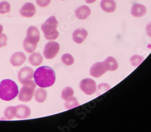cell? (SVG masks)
<instances>
[{"mask_svg":"<svg viewBox=\"0 0 151 132\" xmlns=\"http://www.w3.org/2000/svg\"><path fill=\"white\" fill-rule=\"evenodd\" d=\"M29 61L32 65L34 66H38L42 63L43 58L40 53L34 52L29 56Z\"/></svg>","mask_w":151,"mask_h":132,"instance_id":"ac0fdd59","label":"cell"},{"mask_svg":"<svg viewBox=\"0 0 151 132\" xmlns=\"http://www.w3.org/2000/svg\"><path fill=\"white\" fill-rule=\"evenodd\" d=\"M80 88L86 95H91L96 91L97 86L96 82L92 79L85 78L81 81Z\"/></svg>","mask_w":151,"mask_h":132,"instance_id":"52a82bcc","label":"cell"},{"mask_svg":"<svg viewBox=\"0 0 151 132\" xmlns=\"http://www.w3.org/2000/svg\"><path fill=\"white\" fill-rule=\"evenodd\" d=\"M17 114L15 117L18 119H26L31 114L30 109L26 105H19L16 106Z\"/></svg>","mask_w":151,"mask_h":132,"instance_id":"5bb4252c","label":"cell"},{"mask_svg":"<svg viewBox=\"0 0 151 132\" xmlns=\"http://www.w3.org/2000/svg\"><path fill=\"white\" fill-rule=\"evenodd\" d=\"M26 60V57L21 51L15 52L10 58V63L15 67H18L23 64Z\"/></svg>","mask_w":151,"mask_h":132,"instance_id":"7c38bea8","label":"cell"},{"mask_svg":"<svg viewBox=\"0 0 151 132\" xmlns=\"http://www.w3.org/2000/svg\"><path fill=\"white\" fill-rule=\"evenodd\" d=\"M7 36L4 33H1L0 35V48L5 47L7 46Z\"/></svg>","mask_w":151,"mask_h":132,"instance_id":"4316f807","label":"cell"},{"mask_svg":"<svg viewBox=\"0 0 151 132\" xmlns=\"http://www.w3.org/2000/svg\"><path fill=\"white\" fill-rule=\"evenodd\" d=\"M10 11V4L9 2L4 1L0 3V14H4Z\"/></svg>","mask_w":151,"mask_h":132,"instance_id":"d4e9b609","label":"cell"},{"mask_svg":"<svg viewBox=\"0 0 151 132\" xmlns=\"http://www.w3.org/2000/svg\"><path fill=\"white\" fill-rule=\"evenodd\" d=\"M35 98L37 102L40 103L44 102L45 99H47V91L44 89V88H39L36 90L35 94H34Z\"/></svg>","mask_w":151,"mask_h":132,"instance_id":"d6986e66","label":"cell"},{"mask_svg":"<svg viewBox=\"0 0 151 132\" xmlns=\"http://www.w3.org/2000/svg\"><path fill=\"white\" fill-rule=\"evenodd\" d=\"M61 60L63 63L67 65H71L74 62V58L70 54H65L63 55L61 57Z\"/></svg>","mask_w":151,"mask_h":132,"instance_id":"603a6c76","label":"cell"},{"mask_svg":"<svg viewBox=\"0 0 151 132\" xmlns=\"http://www.w3.org/2000/svg\"><path fill=\"white\" fill-rule=\"evenodd\" d=\"M58 22L55 16L49 17L41 25V30L47 40L53 41L56 39L59 35L57 30Z\"/></svg>","mask_w":151,"mask_h":132,"instance_id":"277c9868","label":"cell"},{"mask_svg":"<svg viewBox=\"0 0 151 132\" xmlns=\"http://www.w3.org/2000/svg\"><path fill=\"white\" fill-rule=\"evenodd\" d=\"M33 70L30 67H24L22 68L18 73V78L21 84H24L32 80L33 77Z\"/></svg>","mask_w":151,"mask_h":132,"instance_id":"9c48e42d","label":"cell"},{"mask_svg":"<svg viewBox=\"0 0 151 132\" xmlns=\"http://www.w3.org/2000/svg\"><path fill=\"white\" fill-rule=\"evenodd\" d=\"M19 94L17 84L11 80H4L0 83V98L10 101L15 98Z\"/></svg>","mask_w":151,"mask_h":132,"instance_id":"7a4b0ae2","label":"cell"},{"mask_svg":"<svg viewBox=\"0 0 151 132\" xmlns=\"http://www.w3.org/2000/svg\"><path fill=\"white\" fill-rule=\"evenodd\" d=\"M108 69L104 62L94 63L90 69V75L94 78H99L104 75Z\"/></svg>","mask_w":151,"mask_h":132,"instance_id":"ba28073f","label":"cell"},{"mask_svg":"<svg viewBox=\"0 0 151 132\" xmlns=\"http://www.w3.org/2000/svg\"><path fill=\"white\" fill-rule=\"evenodd\" d=\"M19 12L21 15L23 17L31 18L35 15L36 10L33 4L31 3H26L22 6Z\"/></svg>","mask_w":151,"mask_h":132,"instance_id":"30bf717a","label":"cell"},{"mask_svg":"<svg viewBox=\"0 0 151 132\" xmlns=\"http://www.w3.org/2000/svg\"><path fill=\"white\" fill-rule=\"evenodd\" d=\"M96 1V0H85L86 3H88V4H91V3H94Z\"/></svg>","mask_w":151,"mask_h":132,"instance_id":"f546056e","label":"cell"},{"mask_svg":"<svg viewBox=\"0 0 151 132\" xmlns=\"http://www.w3.org/2000/svg\"><path fill=\"white\" fill-rule=\"evenodd\" d=\"M35 82L41 88L52 86L56 81V73L54 70L48 66H41L37 68L33 75Z\"/></svg>","mask_w":151,"mask_h":132,"instance_id":"6da1fadb","label":"cell"},{"mask_svg":"<svg viewBox=\"0 0 151 132\" xmlns=\"http://www.w3.org/2000/svg\"><path fill=\"white\" fill-rule=\"evenodd\" d=\"M108 71H114L118 69L119 64L117 60L112 57H108L104 61Z\"/></svg>","mask_w":151,"mask_h":132,"instance_id":"e0dca14e","label":"cell"},{"mask_svg":"<svg viewBox=\"0 0 151 132\" xmlns=\"http://www.w3.org/2000/svg\"><path fill=\"white\" fill-rule=\"evenodd\" d=\"M144 60V58L142 56L140 55H134L130 59L131 64L134 66V67H138Z\"/></svg>","mask_w":151,"mask_h":132,"instance_id":"cb8c5ba5","label":"cell"},{"mask_svg":"<svg viewBox=\"0 0 151 132\" xmlns=\"http://www.w3.org/2000/svg\"><path fill=\"white\" fill-rule=\"evenodd\" d=\"M131 15L137 18L145 16L147 13V9L145 6L141 4H135L132 6L131 10Z\"/></svg>","mask_w":151,"mask_h":132,"instance_id":"4fadbf2b","label":"cell"},{"mask_svg":"<svg viewBox=\"0 0 151 132\" xmlns=\"http://www.w3.org/2000/svg\"><path fill=\"white\" fill-rule=\"evenodd\" d=\"M62 1H65V0H62Z\"/></svg>","mask_w":151,"mask_h":132,"instance_id":"1f68e13d","label":"cell"},{"mask_svg":"<svg viewBox=\"0 0 151 132\" xmlns=\"http://www.w3.org/2000/svg\"><path fill=\"white\" fill-rule=\"evenodd\" d=\"M65 101H66L65 102V107L67 109H71L74 107H76L79 105V103L78 99L75 97L71 96Z\"/></svg>","mask_w":151,"mask_h":132,"instance_id":"ffe728a7","label":"cell"},{"mask_svg":"<svg viewBox=\"0 0 151 132\" xmlns=\"http://www.w3.org/2000/svg\"><path fill=\"white\" fill-rule=\"evenodd\" d=\"M60 49L59 44L55 41H50L46 44L45 46L43 54L44 57L47 59H53L57 54Z\"/></svg>","mask_w":151,"mask_h":132,"instance_id":"8992f818","label":"cell"},{"mask_svg":"<svg viewBox=\"0 0 151 132\" xmlns=\"http://www.w3.org/2000/svg\"><path fill=\"white\" fill-rule=\"evenodd\" d=\"M74 95V90L70 87H66L63 89L62 91L61 97L63 99L66 100L71 96H73Z\"/></svg>","mask_w":151,"mask_h":132,"instance_id":"7402d4cb","label":"cell"},{"mask_svg":"<svg viewBox=\"0 0 151 132\" xmlns=\"http://www.w3.org/2000/svg\"><path fill=\"white\" fill-rule=\"evenodd\" d=\"M36 87V84L32 80H29L23 84L19 94L18 99L22 102H29L32 99L34 95V91Z\"/></svg>","mask_w":151,"mask_h":132,"instance_id":"5b68a950","label":"cell"},{"mask_svg":"<svg viewBox=\"0 0 151 132\" xmlns=\"http://www.w3.org/2000/svg\"><path fill=\"white\" fill-rule=\"evenodd\" d=\"M36 1L39 6L41 7H45L50 4L51 0H36Z\"/></svg>","mask_w":151,"mask_h":132,"instance_id":"83f0119b","label":"cell"},{"mask_svg":"<svg viewBox=\"0 0 151 132\" xmlns=\"http://www.w3.org/2000/svg\"><path fill=\"white\" fill-rule=\"evenodd\" d=\"M88 33L83 28H79L76 29L72 35L73 41L78 44L82 43L86 38Z\"/></svg>","mask_w":151,"mask_h":132,"instance_id":"8fae6325","label":"cell"},{"mask_svg":"<svg viewBox=\"0 0 151 132\" xmlns=\"http://www.w3.org/2000/svg\"><path fill=\"white\" fill-rule=\"evenodd\" d=\"M100 7L105 12L112 13L116 10L117 4L114 0H102Z\"/></svg>","mask_w":151,"mask_h":132,"instance_id":"2e32d148","label":"cell"},{"mask_svg":"<svg viewBox=\"0 0 151 132\" xmlns=\"http://www.w3.org/2000/svg\"><path fill=\"white\" fill-rule=\"evenodd\" d=\"M40 40V33L37 27L30 26L27 30V36L23 41V47L27 53H33Z\"/></svg>","mask_w":151,"mask_h":132,"instance_id":"3957f363","label":"cell"},{"mask_svg":"<svg viewBox=\"0 0 151 132\" xmlns=\"http://www.w3.org/2000/svg\"><path fill=\"white\" fill-rule=\"evenodd\" d=\"M3 30V27L1 24H0V35H1Z\"/></svg>","mask_w":151,"mask_h":132,"instance_id":"4dcf8cb0","label":"cell"},{"mask_svg":"<svg viewBox=\"0 0 151 132\" xmlns=\"http://www.w3.org/2000/svg\"><path fill=\"white\" fill-rule=\"evenodd\" d=\"M17 114V109L14 106H9L4 111V116L7 120H10L15 117Z\"/></svg>","mask_w":151,"mask_h":132,"instance_id":"44dd1931","label":"cell"},{"mask_svg":"<svg viewBox=\"0 0 151 132\" xmlns=\"http://www.w3.org/2000/svg\"><path fill=\"white\" fill-rule=\"evenodd\" d=\"M110 86L106 84V83H102V84H100L98 86V89H97V94L98 95H101L104 93H105V91H108V90L110 89Z\"/></svg>","mask_w":151,"mask_h":132,"instance_id":"484cf974","label":"cell"},{"mask_svg":"<svg viewBox=\"0 0 151 132\" xmlns=\"http://www.w3.org/2000/svg\"><path fill=\"white\" fill-rule=\"evenodd\" d=\"M146 30L147 35L149 37L151 38V22H149V23L147 24V25H146Z\"/></svg>","mask_w":151,"mask_h":132,"instance_id":"f1b7e54d","label":"cell"},{"mask_svg":"<svg viewBox=\"0 0 151 132\" xmlns=\"http://www.w3.org/2000/svg\"><path fill=\"white\" fill-rule=\"evenodd\" d=\"M75 15L79 20H85L91 14V9L87 6H82L76 9Z\"/></svg>","mask_w":151,"mask_h":132,"instance_id":"9a60e30c","label":"cell"}]
</instances>
